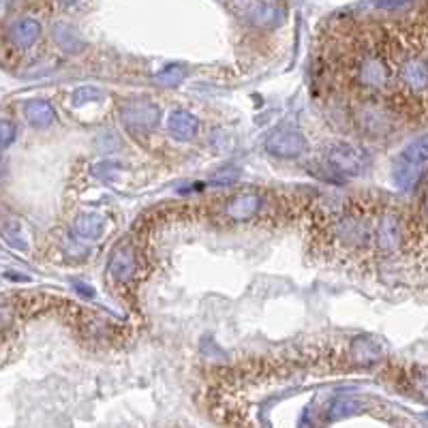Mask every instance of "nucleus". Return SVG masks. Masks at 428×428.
Masks as SVG:
<instances>
[{"mask_svg": "<svg viewBox=\"0 0 428 428\" xmlns=\"http://www.w3.org/2000/svg\"><path fill=\"white\" fill-rule=\"evenodd\" d=\"M13 317H15V313H13L11 306H7V304L0 306V330L9 328L13 324Z\"/></svg>", "mask_w": 428, "mask_h": 428, "instance_id": "22", "label": "nucleus"}, {"mask_svg": "<svg viewBox=\"0 0 428 428\" xmlns=\"http://www.w3.org/2000/svg\"><path fill=\"white\" fill-rule=\"evenodd\" d=\"M125 127L133 131H146L159 123V107L150 101H131L120 111Z\"/></svg>", "mask_w": 428, "mask_h": 428, "instance_id": "9", "label": "nucleus"}, {"mask_svg": "<svg viewBox=\"0 0 428 428\" xmlns=\"http://www.w3.org/2000/svg\"><path fill=\"white\" fill-rule=\"evenodd\" d=\"M394 75H399L401 88L409 90V95L413 99L420 97L424 101V95H426V52L403 54L399 67H394Z\"/></svg>", "mask_w": 428, "mask_h": 428, "instance_id": "4", "label": "nucleus"}, {"mask_svg": "<svg viewBox=\"0 0 428 428\" xmlns=\"http://www.w3.org/2000/svg\"><path fill=\"white\" fill-rule=\"evenodd\" d=\"M18 131H15V125L11 120H5V118H0V148H7L13 144Z\"/></svg>", "mask_w": 428, "mask_h": 428, "instance_id": "20", "label": "nucleus"}, {"mask_svg": "<svg viewBox=\"0 0 428 428\" xmlns=\"http://www.w3.org/2000/svg\"><path fill=\"white\" fill-rule=\"evenodd\" d=\"M73 287H75L77 291H80L84 298H92V296H95L92 287H86V285H84V283H80V281H75V283H73Z\"/></svg>", "mask_w": 428, "mask_h": 428, "instance_id": "24", "label": "nucleus"}, {"mask_svg": "<svg viewBox=\"0 0 428 428\" xmlns=\"http://www.w3.org/2000/svg\"><path fill=\"white\" fill-rule=\"evenodd\" d=\"M238 180V170L236 167H225V170H219L212 178L214 184H231Z\"/></svg>", "mask_w": 428, "mask_h": 428, "instance_id": "21", "label": "nucleus"}, {"mask_svg": "<svg viewBox=\"0 0 428 428\" xmlns=\"http://www.w3.org/2000/svg\"><path fill=\"white\" fill-rule=\"evenodd\" d=\"M349 75L366 92H387L396 84L392 56L381 54L377 43L358 46V52L349 58Z\"/></svg>", "mask_w": 428, "mask_h": 428, "instance_id": "1", "label": "nucleus"}, {"mask_svg": "<svg viewBox=\"0 0 428 428\" xmlns=\"http://www.w3.org/2000/svg\"><path fill=\"white\" fill-rule=\"evenodd\" d=\"M105 229V219L99 214H82L75 221V231L77 236H82L84 240H97L101 238V233Z\"/></svg>", "mask_w": 428, "mask_h": 428, "instance_id": "15", "label": "nucleus"}, {"mask_svg": "<svg viewBox=\"0 0 428 428\" xmlns=\"http://www.w3.org/2000/svg\"><path fill=\"white\" fill-rule=\"evenodd\" d=\"M326 161L340 174H347V176H360L366 165H368V157L366 152L354 144H345V141H338V144H332L328 150H326Z\"/></svg>", "mask_w": 428, "mask_h": 428, "instance_id": "5", "label": "nucleus"}, {"mask_svg": "<svg viewBox=\"0 0 428 428\" xmlns=\"http://www.w3.org/2000/svg\"><path fill=\"white\" fill-rule=\"evenodd\" d=\"M426 157H428V144L426 137H420L417 141L409 144L394 165V182L399 188L409 191L415 186V182L426 172Z\"/></svg>", "mask_w": 428, "mask_h": 428, "instance_id": "2", "label": "nucleus"}, {"mask_svg": "<svg viewBox=\"0 0 428 428\" xmlns=\"http://www.w3.org/2000/svg\"><path fill=\"white\" fill-rule=\"evenodd\" d=\"M0 176H3V165H0Z\"/></svg>", "mask_w": 428, "mask_h": 428, "instance_id": "26", "label": "nucleus"}, {"mask_svg": "<svg viewBox=\"0 0 428 428\" xmlns=\"http://www.w3.org/2000/svg\"><path fill=\"white\" fill-rule=\"evenodd\" d=\"M107 275L113 283H129L137 275V255L131 242H120L109 255Z\"/></svg>", "mask_w": 428, "mask_h": 428, "instance_id": "6", "label": "nucleus"}, {"mask_svg": "<svg viewBox=\"0 0 428 428\" xmlns=\"http://www.w3.org/2000/svg\"><path fill=\"white\" fill-rule=\"evenodd\" d=\"M200 129V123L193 113L184 111V109H178L170 116V131L172 135H176L178 139H191L195 137Z\"/></svg>", "mask_w": 428, "mask_h": 428, "instance_id": "14", "label": "nucleus"}, {"mask_svg": "<svg viewBox=\"0 0 428 428\" xmlns=\"http://www.w3.org/2000/svg\"><path fill=\"white\" fill-rule=\"evenodd\" d=\"M41 36V26L32 18H22L15 20L9 28V41L18 50H28L36 43V39Z\"/></svg>", "mask_w": 428, "mask_h": 428, "instance_id": "12", "label": "nucleus"}, {"mask_svg": "<svg viewBox=\"0 0 428 428\" xmlns=\"http://www.w3.org/2000/svg\"><path fill=\"white\" fill-rule=\"evenodd\" d=\"M407 240V225L401 219L399 212L394 210H381L375 216V225H373V242L385 251L392 253L396 251L403 242Z\"/></svg>", "mask_w": 428, "mask_h": 428, "instance_id": "3", "label": "nucleus"}, {"mask_svg": "<svg viewBox=\"0 0 428 428\" xmlns=\"http://www.w3.org/2000/svg\"><path fill=\"white\" fill-rule=\"evenodd\" d=\"M247 20L257 28H277L287 18V7L281 0H255L244 11Z\"/></svg>", "mask_w": 428, "mask_h": 428, "instance_id": "8", "label": "nucleus"}, {"mask_svg": "<svg viewBox=\"0 0 428 428\" xmlns=\"http://www.w3.org/2000/svg\"><path fill=\"white\" fill-rule=\"evenodd\" d=\"M373 3L379 5V7H383V9H396V7L407 5L409 0H373Z\"/></svg>", "mask_w": 428, "mask_h": 428, "instance_id": "23", "label": "nucleus"}, {"mask_svg": "<svg viewBox=\"0 0 428 428\" xmlns=\"http://www.w3.org/2000/svg\"><path fill=\"white\" fill-rule=\"evenodd\" d=\"M261 210V198L257 193H240L233 200H229L223 208L225 216L231 221H249Z\"/></svg>", "mask_w": 428, "mask_h": 428, "instance_id": "11", "label": "nucleus"}, {"mask_svg": "<svg viewBox=\"0 0 428 428\" xmlns=\"http://www.w3.org/2000/svg\"><path fill=\"white\" fill-rule=\"evenodd\" d=\"M383 356V347L373 336H358L349 345V358L358 366H375Z\"/></svg>", "mask_w": 428, "mask_h": 428, "instance_id": "10", "label": "nucleus"}, {"mask_svg": "<svg viewBox=\"0 0 428 428\" xmlns=\"http://www.w3.org/2000/svg\"><path fill=\"white\" fill-rule=\"evenodd\" d=\"M184 77H186V71L182 67L174 64V67H167V69H163L154 75V84H159L163 88H176L182 84Z\"/></svg>", "mask_w": 428, "mask_h": 428, "instance_id": "17", "label": "nucleus"}, {"mask_svg": "<svg viewBox=\"0 0 428 428\" xmlns=\"http://www.w3.org/2000/svg\"><path fill=\"white\" fill-rule=\"evenodd\" d=\"M24 113H26V120H28L32 127H36V129H48L52 123H56V111H54V107H52L48 101H43V99L28 101Z\"/></svg>", "mask_w": 428, "mask_h": 428, "instance_id": "13", "label": "nucleus"}, {"mask_svg": "<svg viewBox=\"0 0 428 428\" xmlns=\"http://www.w3.org/2000/svg\"><path fill=\"white\" fill-rule=\"evenodd\" d=\"M75 3H80V0H62V5H75Z\"/></svg>", "mask_w": 428, "mask_h": 428, "instance_id": "25", "label": "nucleus"}, {"mask_svg": "<svg viewBox=\"0 0 428 428\" xmlns=\"http://www.w3.org/2000/svg\"><path fill=\"white\" fill-rule=\"evenodd\" d=\"M54 36H56V43L60 46V50H64L67 54H77L84 50V41L67 24H58L54 28Z\"/></svg>", "mask_w": 428, "mask_h": 428, "instance_id": "16", "label": "nucleus"}, {"mask_svg": "<svg viewBox=\"0 0 428 428\" xmlns=\"http://www.w3.org/2000/svg\"><path fill=\"white\" fill-rule=\"evenodd\" d=\"M265 150L272 157L279 159H296L306 150V139L300 131L294 129H277L265 139Z\"/></svg>", "mask_w": 428, "mask_h": 428, "instance_id": "7", "label": "nucleus"}, {"mask_svg": "<svg viewBox=\"0 0 428 428\" xmlns=\"http://www.w3.org/2000/svg\"><path fill=\"white\" fill-rule=\"evenodd\" d=\"M362 409H364L362 403H358V401H354V399H336V401L332 403V407H330V415H328V420L334 422V420L345 417V415L360 413Z\"/></svg>", "mask_w": 428, "mask_h": 428, "instance_id": "18", "label": "nucleus"}, {"mask_svg": "<svg viewBox=\"0 0 428 428\" xmlns=\"http://www.w3.org/2000/svg\"><path fill=\"white\" fill-rule=\"evenodd\" d=\"M73 105L75 107H80V105H86V103H92V101H99L103 99V92L95 86H82V88H77L73 92Z\"/></svg>", "mask_w": 428, "mask_h": 428, "instance_id": "19", "label": "nucleus"}]
</instances>
